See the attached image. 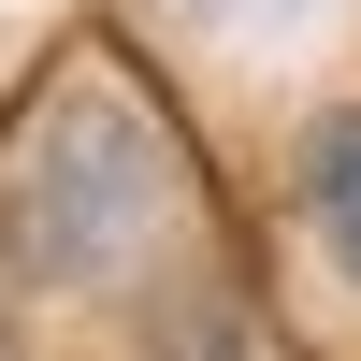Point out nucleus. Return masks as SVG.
I'll list each match as a JSON object with an SVG mask.
<instances>
[{
    "instance_id": "obj_1",
    "label": "nucleus",
    "mask_w": 361,
    "mask_h": 361,
    "mask_svg": "<svg viewBox=\"0 0 361 361\" xmlns=\"http://www.w3.org/2000/svg\"><path fill=\"white\" fill-rule=\"evenodd\" d=\"M173 202H188V173H173L159 116L87 73L0 145V275L15 289H102L173 231Z\"/></svg>"
},
{
    "instance_id": "obj_2",
    "label": "nucleus",
    "mask_w": 361,
    "mask_h": 361,
    "mask_svg": "<svg viewBox=\"0 0 361 361\" xmlns=\"http://www.w3.org/2000/svg\"><path fill=\"white\" fill-rule=\"evenodd\" d=\"M304 217H318V246H333V275L361 289V102L304 130Z\"/></svg>"
},
{
    "instance_id": "obj_3",
    "label": "nucleus",
    "mask_w": 361,
    "mask_h": 361,
    "mask_svg": "<svg viewBox=\"0 0 361 361\" xmlns=\"http://www.w3.org/2000/svg\"><path fill=\"white\" fill-rule=\"evenodd\" d=\"M202 29H289V15H318V0H188Z\"/></svg>"
}]
</instances>
